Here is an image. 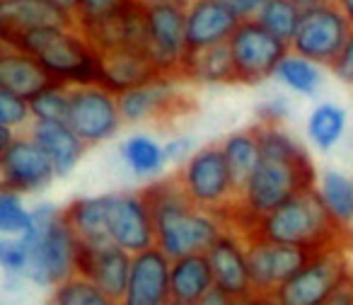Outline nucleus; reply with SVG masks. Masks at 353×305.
Segmentation results:
<instances>
[{
	"label": "nucleus",
	"instance_id": "obj_8",
	"mask_svg": "<svg viewBox=\"0 0 353 305\" xmlns=\"http://www.w3.org/2000/svg\"><path fill=\"white\" fill-rule=\"evenodd\" d=\"M228 44L235 66V85H256L269 75H276V68L290 49V44L274 37L256 20L240 22Z\"/></svg>",
	"mask_w": 353,
	"mask_h": 305
},
{
	"label": "nucleus",
	"instance_id": "obj_31",
	"mask_svg": "<svg viewBox=\"0 0 353 305\" xmlns=\"http://www.w3.org/2000/svg\"><path fill=\"white\" fill-rule=\"evenodd\" d=\"M276 78L283 85H288L290 90H295V92L314 95L319 85H322V70H319L317 63L303 59V56L288 54L276 68Z\"/></svg>",
	"mask_w": 353,
	"mask_h": 305
},
{
	"label": "nucleus",
	"instance_id": "obj_3",
	"mask_svg": "<svg viewBox=\"0 0 353 305\" xmlns=\"http://www.w3.org/2000/svg\"><path fill=\"white\" fill-rule=\"evenodd\" d=\"M348 235L351 233L343 230L329 213L319 189H310L285 201L269 216L259 218L245 237L298 247L314 255L332 245H341L348 240Z\"/></svg>",
	"mask_w": 353,
	"mask_h": 305
},
{
	"label": "nucleus",
	"instance_id": "obj_36",
	"mask_svg": "<svg viewBox=\"0 0 353 305\" xmlns=\"http://www.w3.org/2000/svg\"><path fill=\"white\" fill-rule=\"evenodd\" d=\"M0 266L12 279H27L30 269V247L22 237H3L0 240Z\"/></svg>",
	"mask_w": 353,
	"mask_h": 305
},
{
	"label": "nucleus",
	"instance_id": "obj_17",
	"mask_svg": "<svg viewBox=\"0 0 353 305\" xmlns=\"http://www.w3.org/2000/svg\"><path fill=\"white\" fill-rule=\"evenodd\" d=\"M133 255L121 250L114 242L104 245H83L78 252V276L97 286L104 295L121 300L126 293L128 276H131Z\"/></svg>",
	"mask_w": 353,
	"mask_h": 305
},
{
	"label": "nucleus",
	"instance_id": "obj_16",
	"mask_svg": "<svg viewBox=\"0 0 353 305\" xmlns=\"http://www.w3.org/2000/svg\"><path fill=\"white\" fill-rule=\"evenodd\" d=\"M46 27L78 32L73 12L59 6L56 0H0V39L3 44L27 35V32L46 30Z\"/></svg>",
	"mask_w": 353,
	"mask_h": 305
},
{
	"label": "nucleus",
	"instance_id": "obj_40",
	"mask_svg": "<svg viewBox=\"0 0 353 305\" xmlns=\"http://www.w3.org/2000/svg\"><path fill=\"white\" fill-rule=\"evenodd\" d=\"M240 22H247V20H256L259 10L264 8L266 0H223Z\"/></svg>",
	"mask_w": 353,
	"mask_h": 305
},
{
	"label": "nucleus",
	"instance_id": "obj_26",
	"mask_svg": "<svg viewBox=\"0 0 353 305\" xmlns=\"http://www.w3.org/2000/svg\"><path fill=\"white\" fill-rule=\"evenodd\" d=\"M119 155H121L123 165H126L136 177H155L167 165L165 146H160L155 138L145 136V133H133V136H128L126 141L119 146Z\"/></svg>",
	"mask_w": 353,
	"mask_h": 305
},
{
	"label": "nucleus",
	"instance_id": "obj_18",
	"mask_svg": "<svg viewBox=\"0 0 353 305\" xmlns=\"http://www.w3.org/2000/svg\"><path fill=\"white\" fill-rule=\"evenodd\" d=\"M172 259L152 247L141 255H133L131 276L119 305H172Z\"/></svg>",
	"mask_w": 353,
	"mask_h": 305
},
{
	"label": "nucleus",
	"instance_id": "obj_34",
	"mask_svg": "<svg viewBox=\"0 0 353 305\" xmlns=\"http://www.w3.org/2000/svg\"><path fill=\"white\" fill-rule=\"evenodd\" d=\"M32 230H34V216L25 208L20 194L0 192V233L6 237H25Z\"/></svg>",
	"mask_w": 353,
	"mask_h": 305
},
{
	"label": "nucleus",
	"instance_id": "obj_42",
	"mask_svg": "<svg viewBox=\"0 0 353 305\" xmlns=\"http://www.w3.org/2000/svg\"><path fill=\"white\" fill-rule=\"evenodd\" d=\"M324 305H353V271L339 284V288L324 300Z\"/></svg>",
	"mask_w": 353,
	"mask_h": 305
},
{
	"label": "nucleus",
	"instance_id": "obj_43",
	"mask_svg": "<svg viewBox=\"0 0 353 305\" xmlns=\"http://www.w3.org/2000/svg\"><path fill=\"white\" fill-rule=\"evenodd\" d=\"M138 6L152 10V8H165V6H174V8H189L192 0H136Z\"/></svg>",
	"mask_w": 353,
	"mask_h": 305
},
{
	"label": "nucleus",
	"instance_id": "obj_41",
	"mask_svg": "<svg viewBox=\"0 0 353 305\" xmlns=\"http://www.w3.org/2000/svg\"><path fill=\"white\" fill-rule=\"evenodd\" d=\"M332 70L341 80H346V83L353 85V35H351V39H348V44L343 46L341 56H339V59L334 61Z\"/></svg>",
	"mask_w": 353,
	"mask_h": 305
},
{
	"label": "nucleus",
	"instance_id": "obj_48",
	"mask_svg": "<svg viewBox=\"0 0 353 305\" xmlns=\"http://www.w3.org/2000/svg\"><path fill=\"white\" fill-rule=\"evenodd\" d=\"M56 3H59V6H63L65 10H70V12H73L75 6H78V0H56Z\"/></svg>",
	"mask_w": 353,
	"mask_h": 305
},
{
	"label": "nucleus",
	"instance_id": "obj_32",
	"mask_svg": "<svg viewBox=\"0 0 353 305\" xmlns=\"http://www.w3.org/2000/svg\"><path fill=\"white\" fill-rule=\"evenodd\" d=\"M34 121H54L68 124L70 117V85L56 83L46 88L41 95H37L30 102Z\"/></svg>",
	"mask_w": 353,
	"mask_h": 305
},
{
	"label": "nucleus",
	"instance_id": "obj_28",
	"mask_svg": "<svg viewBox=\"0 0 353 305\" xmlns=\"http://www.w3.org/2000/svg\"><path fill=\"white\" fill-rule=\"evenodd\" d=\"M346 109L334 102L317 104L307 119V136L312 146L322 152H329L346 133Z\"/></svg>",
	"mask_w": 353,
	"mask_h": 305
},
{
	"label": "nucleus",
	"instance_id": "obj_10",
	"mask_svg": "<svg viewBox=\"0 0 353 305\" xmlns=\"http://www.w3.org/2000/svg\"><path fill=\"white\" fill-rule=\"evenodd\" d=\"M123 117L119 97L102 85L70 88V117L68 126L83 138L85 146H97L117 136Z\"/></svg>",
	"mask_w": 353,
	"mask_h": 305
},
{
	"label": "nucleus",
	"instance_id": "obj_12",
	"mask_svg": "<svg viewBox=\"0 0 353 305\" xmlns=\"http://www.w3.org/2000/svg\"><path fill=\"white\" fill-rule=\"evenodd\" d=\"M109 237L128 255H141L157 245L155 223L143 192L112 194L109 204Z\"/></svg>",
	"mask_w": 353,
	"mask_h": 305
},
{
	"label": "nucleus",
	"instance_id": "obj_44",
	"mask_svg": "<svg viewBox=\"0 0 353 305\" xmlns=\"http://www.w3.org/2000/svg\"><path fill=\"white\" fill-rule=\"evenodd\" d=\"M201 305H245V300H237V298H230V295L221 293V291H213Z\"/></svg>",
	"mask_w": 353,
	"mask_h": 305
},
{
	"label": "nucleus",
	"instance_id": "obj_20",
	"mask_svg": "<svg viewBox=\"0 0 353 305\" xmlns=\"http://www.w3.org/2000/svg\"><path fill=\"white\" fill-rule=\"evenodd\" d=\"M99 68H102V88H107L117 97L126 90L141 88L165 75L150 56L133 49L99 51Z\"/></svg>",
	"mask_w": 353,
	"mask_h": 305
},
{
	"label": "nucleus",
	"instance_id": "obj_38",
	"mask_svg": "<svg viewBox=\"0 0 353 305\" xmlns=\"http://www.w3.org/2000/svg\"><path fill=\"white\" fill-rule=\"evenodd\" d=\"M290 117V104L285 97H271L256 107V124H266V126H281L285 119Z\"/></svg>",
	"mask_w": 353,
	"mask_h": 305
},
{
	"label": "nucleus",
	"instance_id": "obj_35",
	"mask_svg": "<svg viewBox=\"0 0 353 305\" xmlns=\"http://www.w3.org/2000/svg\"><path fill=\"white\" fill-rule=\"evenodd\" d=\"M136 0H78L73 17L78 22V32L97 27L112 17L121 15L126 8H131Z\"/></svg>",
	"mask_w": 353,
	"mask_h": 305
},
{
	"label": "nucleus",
	"instance_id": "obj_37",
	"mask_svg": "<svg viewBox=\"0 0 353 305\" xmlns=\"http://www.w3.org/2000/svg\"><path fill=\"white\" fill-rule=\"evenodd\" d=\"M32 117V107L25 97L0 88V126H25Z\"/></svg>",
	"mask_w": 353,
	"mask_h": 305
},
{
	"label": "nucleus",
	"instance_id": "obj_23",
	"mask_svg": "<svg viewBox=\"0 0 353 305\" xmlns=\"http://www.w3.org/2000/svg\"><path fill=\"white\" fill-rule=\"evenodd\" d=\"M172 305H201L216 291L206 255H187L172 259Z\"/></svg>",
	"mask_w": 353,
	"mask_h": 305
},
{
	"label": "nucleus",
	"instance_id": "obj_5",
	"mask_svg": "<svg viewBox=\"0 0 353 305\" xmlns=\"http://www.w3.org/2000/svg\"><path fill=\"white\" fill-rule=\"evenodd\" d=\"M174 175L194 206L230 221L240 204V184L235 182L221 143L199 148L187 165L176 168Z\"/></svg>",
	"mask_w": 353,
	"mask_h": 305
},
{
	"label": "nucleus",
	"instance_id": "obj_22",
	"mask_svg": "<svg viewBox=\"0 0 353 305\" xmlns=\"http://www.w3.org/2000/svg\"><path fill=\"white\" fill-rule=\"evenodd\" d=\"M30 133L34 143L46 152V158L54 163L59 177H68L85 155V143L68 124L54 121H32Z\"/></svg>",
	"mask_w": 353,
	"mask_h": 305
},
{
	"label": "nucleus",
	"instance_id": "obj_19",
	"mask_svg": "<svg viewBox=\"0 0 353 305\" xmlns=\"http://www.w3.org/2000/svg\"><path fill=\"white\" fill-rule=\"evenodd\" d=\"M240 20L223 0H192L187 8V51L228 44Z\"/></svg>",
	"mask_w": 353,
	"mask_h": 305
},
{
	"label": "nucleus",
	"instance_id": "obj_45",
	"mask_svg": "<svg viewBox=\"0 0 353 305\" xmlns=\"http://www.w3.org/2000/svg\"><path fill=\"white\" fill-rule=\"evenodd\" d=\"M245 305H281V303L274 293H252L245 300Z\"/></svg>",
	"mask_w": 353,
	"mask_h": 305
},
{
	"label": "nucleus",
	"instance_id": "obj_39",
	"mask_svg": "<svg viewBox=\"0 0 353 305\" xmlns=\"http://www.w3.org/2000/svg\"><path fill=\"white\" fill-rule=\"evenodd\" d=\"M194 138L189 136H176L172 138L170 143H165V158H167V165H187L189 158L194 155Z\"/></svg>",
	"mask_w": 353,
	"mask_h": 305
},
{
	"label": "nucleus",
	"instance_id": "obj_21",
	"mask_svg": "<svg viewBox=\"0 0 353 305\" xmlns=\"http://www.w3.org/2000/svg\"><path fill=\"white\" fill-rule=\"evenodd\" d=\"M56 83L61 80H56L41 66L39 59L3 44V51H0V88L3 90H10V92L25 97L27 102H32L37 95H41Z\"/></svg>",
	"mask_w": 353,
	"mask_h": 305
},
{
	"label": "nucleus",
	"instance_id": "obj_33",
	"mask_svg": "<svg viewBox=\"0 0 353 305\" xmlns=\"http://www.w3.org/2000/svg\"><path fill=\"white\" fill-rule=\"evenodd\" d=\"M49 305H119V300L104 295L97 286L85 281L83 276H73L70 281L51 291Z\"/></svg>",
	"mask_w": 353,
	"mask_h": 305
},
{
	"label": "nucleus",
	"instance_id": "obj_25",
	"mask_svg": "<svg viewBox=\"0 0 353 305\" xmlns=\"http://www.w3.org/2000/svg\"><path fill=\"white\" fill-rule=\"evenodd\" d=\"M182 80L208 85H235V66H232L230 44L187 51L182 59Z\"/></svg>",
	"mask_w": 353,
	"mask_h": 305
},
{
	"label": "nucleus",
	"instance_id": "obj_29",
	"mask_svg": "<svg viewBox=\"0 0 353 305\" xmlns=\"http://www.w3.org/2000/svg\"><path fill=\"white\" fill-rule=\"evenodd\" d=\"M319 194H322L324 204H327L329 213L334 221L351 233L353 228V177L339 173V170H327L319 177Z\"/></svg>",
	"mask_w": 353,
	"mask_h": 305
},
{
	"label": "nucleus",
	"instance_id": "obj_1",
	"mask_svg": "<svg viewBox=\"0 0 353 305\" xmlns=\"http://www.w3.org/2000/svg\"><path fill=\"white\" fill-rule=\"evenodd\" d=\"M155 223L157 245L170 259L187 255H206L211 245L228 230V221L194 206L176 175L141 189Z\"/></svg>",
	"mask_w": 353,
	"mask_h": 305
},
{
	"label": "nucleus",
	"instance_id": "obj_15",
	"mask_svg": "<svg viewBox=\"0 0 353 305\" xmlns=\"http://www.w3.org/2000/svg\"><path fill=\"white\" fill-rule=\"evenodd\" d=\"M206 257L213 271L216 291L237 300H247L254 293L250 259H247V237L240 230L228 226V230L213 242Z\"/></svg>",
	"mask_w": 353,
	"mask_h": 305
},
{
	"label": "nucleus",
	"instance_id": "obj_27",
	"mask_svg": "<svg viewBox=\"0 0 353 305\" xmlns=\"http://www.w3.org/2000/svg\"><path fill=\"white\" fill-rule=\"evenodd\" d=\"M221 146L223 152H225L228 165H230L232 175H235V182L240 184V194H242V187L247 184V179L252 177V173H254L261 160V148L254 126L245 128V131L230 133Z\"/></svg>",
	"mask_w": 353,
	"mask_h": 305
},
{
	"label": "nucleus",
	"instance_id": "obj_7",
	"mask_svg": "<svg viewBox=\"0 0 353 305\" xmlns=\"http://www.w3.org/2000/svg\"><path fill=\"white\" fill-rule=\"evenodd\" d=\"M351 271L353 264L346 255V242L332 245L322 252H314L307 264L293 279L285 281L274 295L281 305H324V300Z\"/></svg>",
	"mask_w": 353,
	"mask_h": 305
},
{
	"label": "nucleus",
	"instance_id": "obj_46",
	"mask_svg": "<svg viewBox=\"0 0 353 305\" xmlns=\"http://www.w3.org/2000/svg\"><path fill=\"white\" fill-rule=\"evenodd\" d=\"M339 3V8L343 10V15L348 17V22L353 25V0H336Z\"/></svg>",
	"mask_w": 353,
	"mask_h": 305
},
{
	"label": "nucleus",
	"instance_id": "obj_4",
	"mask_svg": "<svg viewBox=\"0 0 353 305\" xmlns=\"http://www.w3.org/2000/svg\"><path fill=\"white\" fill-rule=\"evenodd\" d=\"M32 216L34 230L22 237L30 247V269L25 281L54 291L78 276L80 240L65 223L63 208L44 201L32 208Z\"/></svg>",
	"mask_w": 353,
	"mask_h": 305
},
{
	"label": "nucleus",
	"instance_id": "obj_13",
	"mask_svg": "<svg viewBox=\"0 0 353 305\" xmlns=\"http://www.w3.org/2000/svg\"><path fill=\"white\" fill-rule=\"evenodd\" d=\"M310 257L312 252L298 250V247L247 237V259H250L254 293H276L285 281H290L307 264Z\"/></svg>",
	"mask_w": 353,
	"mask_h": 305
},
{
	"label": "nucleus",
	"instance_id": "obj_2",
	"mask_svg": "<svg viewBox=\"0 0 353 305\" xmlns=\"http://www.w3.org/2000/svg\"><path fill=\"white\" fill-rule=\"evenodd\" d=\"M310 189H317V173L310 152L300 158L261 155L256 170L242 187L240 204L232 211L228 226L247 235L259 218L269 216L285 201Z\"/></svg>",
	"mask_w": 353,
	"mask_h": 305
},
{
	"label": "nucleus",
	"instance_id": "obj_47",
	"mask_svg": "<svg viewBox=\"0 0 353 305\" xmlns=\"http://www.w3.org/2000/svg\"><path fill=\"white\" fill-rule=\"evenodd\" d=\"M300 8H314V6H324V3H332V0H295Z\"/></svg>",
	"mask_w": 353,
	"mask_h": 305
},
{
	"label": "nucleus",
	"instance_id": "obj_6",
	"mask_svg": "<svg viewBox=\"0 0 353 305\" xmlns=\"http://www.w3.org/2000/svg\"><path fill=\"white\" fill-rule=\"evenodd\" d=\"M353 35V25L336 0L324 3V6L305 8L300 17L298 32H295L290 49L293 54L312 61L317 66H329L341 56L343 46L348 44Z\"/></svg>",
	"mask_w": 353,
	"mask_h": 305
},
{
	"label": "nucleus",
	"instance_id": "obj_9",
	"mask_svg": "<svg viewBox=\"0 0 353 305\" xmlns=\"http://www.w3.org/2000/svg\"><path fill=\"white\" fill-rule=\"evenodd\" d=\"M176 83H179V78H174V75H160L141 88L126 90L123 95H119V109H121L123 124H167L179 119L182 114H192L196 102L176 88Z\"/></svg>",
	"mask_w": 353,
	"mask_h": 305
},
{
	"label": "nucleus",
	"instance_id": "obj_24",
	"mask_svg": "<svg viewBox=\"0 0 353 305\" xmlns=\"http://www.w3.org/2000/svg\"><path fill=\"white\" fill-rule=\"evenodd\" d=\"M109 204L112 194L75 199L63 208V218L83 245H104L109 237Z\"/></svg>",
	"mask_w": 353,
	"mask_h": 305
},
{
	"label": "nucleus",
	"instance_id": "obj_11",
	"mask_svg": "<svg viewBox=\"0 0 353 305\" xmlns=\"http://www.w3.org/2000/svg\"><path fill=\"white\" fill-rule=\"evenodd\" d=\"M56 175V168L46 152L34 143L30 133H20L8 150L0 152V184L3 192H15L20 197L37 194L49 187Z\"/></svg>",
	"mask_w": 353,
	"mask_h": 305
},
{
	"label": "nucleus",
	"instance_id": "obj_30",
	"mask_svg": "<svg viewBox=\"0 0 353 305\" xmlns=\"http://www.w3.org/2000/svg\"><path fill=\"white\" fill-rule=\"evenodd\" d=\"M303 10L305 8H300L295 0H266L259 15H256V22L274 37H279L281 41L290 44L295 32H298Z\"/></svg>",
	"mask_w": 353,
	"mask_h": 305
},
{
	"label": "nucleus",
	"instance_id": "obj_14",
	"mask_svg": "<svg viewBox=\"0 0 353 305\" xmlns=\"http://www.w3.org/2000/svg\"><path fill=\"white\" fill-rule=\"evenodd\" d=\"M150 59L165 75L182 80V59L187 54V8H152L148 10Z\"/></svg>",
	"mask_w": 353,
	"mask_h": 305
}]
</instances>
